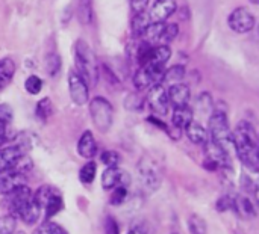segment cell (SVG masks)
Masks as SVG:
<instances>
[{"mask_svg": "<svg viewBox=\"0 0 259 234\" xmlns=\"http://www.w3.org/2000/svg\"><path fill=\"white\" fill-rule=\"evenodd\" d=\"M234 150L237 157L250 172H259V141L258 133L252 123L240 121L232 132Z\"/></svg>", "mask_w": 259, "mask_h": 234, "instance_id": "cell-1", "label": "cell"}, {"mask_svg": "<svg viewBox=\"0 0 259 234\" xmlns=\"http://www.w3.org/2000/svg\"><path fill=\"white\" fill-rule=\"evenodd\" d=\"M74 70L85 79L88 86H94L99 80V65L91 47L83 39H77L74 44Z\"/></svg>", "mask_w": 259, "mask_h": 234, "instance_id": "cell-2", "label": "cell"}, {"mask_svg": "<svg viewBox=\"0 0 259 234\" xmlns=\"http://www.w3.org/2000/svg\"><path fill=\"white\" fill-rule=\"evenodd\" d=\"M208 135L212 141L220 144L225 150L229 151L231 147H234L232 141V130L229 126V120L226 112L215 109L209 118H208Z\"/></svg>", "mask_w": 259, "mask_h": 234, "instance_id": "cell-3", "label": "cell"}, {"mask_svg": "<svg viewBox=\"0 0 259 234\" xmlns=\"http://www.w3.org/2000/svg\"><path fill=\"white\" fill-rule=\"evenodd\" d=\"M90 115L100 133H108L111 130L114 121V109L106 98L94 97L90 101Z\"/></svg>", "mask_w": 259, "mask_h": 234, "instance_id": "cell-4", "label": "cell"}, {"mask_svg": "<svg viewBox=\"0 0 259 234\" xmlns=\"http://www.w3.org/2000/svg\"><path fill=\"white\" fill-rule=\"evenodd\" d=\"M138 177H140L143 189L147 194H153L161 188L162 172H161L158 163L147 156H144L138 163Z\"/></svg>", "mask_w": 259, "mask_h": 234, "instance_id": "cell-5", "label": "cell"}, {"mask_svg": "<svg viewBox=\"0 0 259 234\" xmlns=\"http://www.w3.org/2000/svg\"><path fill=\"white\" fill-rule=\"evenodd\" d=\"M165 73L164 65H155V64H146L137 70L134 74V85L138 91L143 89H150L152 86L162 83Z\"/></svg>", "mask_w": 259, "mask_h": 234, "instance_id": "cell-6", "label": "cell"}, {"mask_svg": "<svg viewBox=\"0 0 259 234\" xmlns=\"http://www.w3.org/2000/svg\"><path fill=\"white\" fill-rule=\"evenodd\" d=\"M6 197V206L9 210V215L12 216H18V213L32 201L33 198V192L29 189V186L26 185H20L17 188H14Z\"/></svg>", "mask_w": 259, "mask_h": 234, "instance_id": "cell-7", "label": "cell"}, {"mask_svg": "<svg viewBox=\"0 0 259 234\" xmlns=\"http://www.w3.org/2000/svg\"><path fill=\"white\" fill-rule=\"evenodd\" d=\"M68 92L71 101L77 106H83L90 100V86L76 70L68 73Z\"/></svg>", "mask_w": 259, "mask_h": 234, "instance_id": "cell-8", "label": "cell"}, {"mask_svg": "<svg viewBox=\"0 0 259 234\" xmlns=\"http://www.w3.org/2000/svg\"><path fill=\"white\" fill-rule=\"evenodd\" d=\"M147 104L149 107L159 116H164L168 113L170 100H168V91L164 86V83H158L152 86L147 92Z\"/></svg>", "mask_w": 259, "mask_h": 234, "instance_id": "cell-9", "label": "cell"}, {"mask_svg": "<svg viewBox=\"0 0 259 234\" xmlns=\"http://www.w3.org/2000/svg\"><path fill=\"white\" fill-rule=\"evenodd\" d=\"M228 24L235 33H247L255 27L256 20H255V15L247 8L241 6L231 12L228 18Z\"/></svg>", "mask_w": 259, "mask_h": 234, "instance_id": "cell-10", "label": "cell"}, {"mask_svg": "<svg viewBox=\"0 0 259 234\" xmlns=\"http://www.w3.org/2000/svg\"><path fill=\"white\" fill-rule=\"evenodd\" d=\"M205 151V160H209L219 166V169H231V156L229 151L225 150L220 144L208 138V141L202 145Z\"/></svg>", "mask_w": 259, "mask_h": 234, "instance_id": "cell-11", "label": "cell"}, {"mask_svg": "<svg viewBox=\"0 0 259 234\" xmlns=\"http://www.w3.org/2000/svg\"><path fill=\"white\" fill-rule=\"evenodd\" d=\"M131 182V177L126 171L120 169L118 166L114 168H106L102 174V188L105 191H112L118 186L127 188Z\"/></svg>", "mask_w": 259, "mask_h": 234, "instance_id": "cell-12", "label": "cell"}, {"mask_svg": "<svg viewBox=\"0 0 259 234\" xmlns=\"http://www.w3.org/2000/svg\"><path fill=\"white\" fill-rule=\"evenodd\" d=\"M178 9V3L176 0H156L150 9V20L152 21H162L165 23V20L168 17H171Z\"/></svg>", "mask_w": 259, "mask_h": 234, "instance_id": "cell-13", "label": "cell"}, {"mask_svg": "<svg viewBox=\"0 0 259 234\" xmlns=\"http://www.w3.org/2000/svg\"><path fill=\"white\" fill-rule=\"evenodd\" d=\"M168 100L173 107H184L188 106L190 98H191V91L187 85L184 83H176L171 85L168 89Z\"/></svg>", "mask_w": 259, "mask_h": 234, "instance_id": "cell-14", "label": "cell"}, {"mask_svg": "<svg viewBox=\"0 0 259 234\" xmlns=\"http://www.w3.org/2000/svg\"><path fill=\"white\" fill-rule=\"evenodd\" d=\"M23 154H24V150L18 144L0 147V172L9 169L14 165V162Z\"/></svg>", "mask_w": 259, "mask_h": 234, "instance_id": "cell-15", "label": "cell"}, {"mask_svg": "<svg viewBox=\"0 0 259 234\" xmlns=\"http://www.w3.org/2000/svg\"><path fill=\"white\" fill-rule=\"evenodd\" d=\"M77 153L83 159H93L97 154V142L94 139V135L87 130L82 133L77 142Z\"/></svg>", "mask_w": 259, "mask_h": 234, "instance_id": "cell-16", "label": "cell"}, {"mask_svg": "<svg viewBox=\"0 0 259 234\" xmlns=\"http://www.w3.org/2000/svg\"><path fill=\"white\" fill-rule=\"evenodd\" d=\"M20 185H26L24 176L15 174L9 169L0 172V195H8L14 188Z\"/></svg>", "mask_w": 259, "mask_h": 234, "instance_id": "cell-17", "label": "cell"}, {"mask_svg": "<svg viewBox=\"0 0 259 234\" xmlns=\"http://www.w3.org/2000/svg\"><path fill=\"white\" fill-rule=\"evenodd\" d=\"M185 133H187L188 139H190L193 144H196V145H203V144L208 141V138H209L208 130H206L200 123H197V121H194V120L185 127Z\"/></svg>", "mask_w": 259, "mask_h": 234, "instance_id": "cell-18", "label": "cell"}, {"mask_svg": "<svg viewBox=\"0 0 259 234\" xmlns=\"http://www.w3.org/2000/svg\"><path fill=\"white\" fill-rule=\"evenodd\" d=\"M194 120V112L190 106H184V107H175L173 115H171V126L185 130V127Z\"/></svg>", "mask_w": 259, "mask_h": 234, "instance_id": "cell-19", "label": "cell"}, {"mask_svg": "<svg viewBox=\"0 0 259 234\" xmlns=\"http://www.w3.org/2000/svg\"><path fill=\"white\" fill-rule=\"evenodd\" d=\"M15 74V62L11 57L0 59V91L9 86Z\"/></svg>", "mask_w": 259, "mask_h": 234, "instance_id": "cell-20", "label": "cell"}, {"mask_svg": "<svg viewBox=\"0 0 259 234\" xmlns=\"http://www.w3.org/2000/svg\"><path fill=\"white\" fill-rule=\"evenodd\" d=\"M171 57V48L168 45H153L149 54V59L146 64H155V65H165L168 59ZM144 64V65H146Z\"/></svg>", "mask_w": 259, "mask_h": 234, "instance_id": "cell-21", "label": "cell"}, {"mask_svg": "<svg viewBox=\"0 0 259 234\" xmlns=\"http://www.w3.org/2000/svg\"><path fill=\"white\" fill-rule=\"evenodd\" d=\"M235 213H238L241 218H255L256 216V210H255V206L252 204V201L249 200V197L246 195H238L235 198V209H234Z\"/></svg>", "mask_w": 259, "mask_h": 234, "instance_id": "cell-22", "label": "cell"}, {"mask_svg": "<svg viewBox=\"0 0 259 234\" xmlns=\"http://www.w3.org/2000/svg\"><path fill=\"white\" fill-rule=\"evenodd\" d=\"M150 23H152V20H150V15L147 12L134 14V17H132V35L135 38H143Z\"/></svg>", "mask_w": 259, "mask_h": 234, "instance_id": "cell-23", "label": "cell"}, {"mask_svg": "<svg viewBox=\"0 0 259 234\" xmlns=\"http://www.w3.org/2000/svg\"><path fill=\"white\" fill-rule=\"evenodd\" d=\"M39 215H41V207L35 203V200L32 198V201L18 213L17 218H20L24 224L27 225H33L38 219H39Z\"/></svg>", "mask_w": 259, "mask_h": 234, "instance_id": "cell-24", "label": "cell"}, {"mask_svg": "<svg viewBox=\"0 0 259 234\" xmlns=\"http://www.w3.org/2000/svg\"><path fill=\"white\" fill-rule=\"evenodd\" d=\"M185 74H187V70L184 65H173L170 67L168 70H165L164 73V79H162V83L165 85H176V83H182V80L185 79Z\"/></svg>", "mask_w": 259, "mask_h": 234, "instance_id": "cell-25", "label": "cell"}, {"mask_svg": "<svg viewBox=\"0 0 259 234\" xmlns=\"http://www.w3.org/2000/svg\"><path fill=\"white\" fill-rule=\"evenodd\" d=\"M164 29H165V23H162V21H152L150 24H149V27H147V30H146V33H144V41H147L149 44H152V45H158L159 44V39H161V36H162V32H164Z\"/></svg>", "mask_w": 259, "mask_h": 234, "instance_id": "cell-26", "label": "cell"}, {"mask_svg": "<svg viewBox=\"0 0 259 234\" xmlns=\"http://www.w3.org/2000/svg\"><path fill=\"white\" fill-rule=\"evenodd\" d=\"M56 194H59V192H58L55 188L44 185V186H41V188L36 189V192L33 194V200H35V203L41 207V210H44V207L47 206L49 200H50L53 195H56Z\"/></svg>", "mask_w": 259, "mask_h": 234, "instance_id": "cell-27", "label": "cell"}, {"mask_svg": "<svg viewBox=\"0 0 259 234\" xmlns=\"http://www.w3.org/2000/svg\"><path fill=\"white\" fill-rule=\"evenodd\" d=\"M77 18L82 24H90L93 21V0H79Z\"/></svg>", "mask_w": 259, "mask_h": 234, "instance_id": "cell-28", "label": "cell"}, {"mask_svg": "<svg viewBox=\"0 0 259 234\" xmlns=\"http://www.w3.org/2000/svg\"><path fill=\"white\" fill-rule=\"evenodd\" d=\"M62 209H64L62 197H61V194H56V195H53V197L49 200L47 206L44 207V216H46V218H47V221H49V219H50V218H53L56 213H59Z\"/></svg>", "mask_w": 259, "mask_h": 234, "instance_id": "cell-29", "label": "cell"}, {"mask_svg": "<svg viewBox=\"0 0 259 234\" xmlns=\"http://www.w3.org/2000/svg\"><path fill=\"white\" fill-rule=\"evenodd\" d=\"M52 113H53V104H52V100H50L49 97L41 98V100L36 103L35 115H36L41 121H46L49 116H52Z\"/></svg>", "mask_w": 259, "mask_h": 234, "instance_id": "cell-30", "label": "cell"}, {"mask_svg": "<svg viewBox=\"0 0 259 234\" xmlns=\"http://www.w3.org/2000/svg\"><path fill=\"white\" fill-rule=\"evenodd\" d=\"M32 168H33L32 159H30L29 156L23 154V156H20V157L14 162V165L9 168V171H12V172H15V174H20V176H24V174H27Z\"/></svg>", "mask_w": 259, "mask_h": 234, "instance_id": "cell-31", "label": "cell"}, {"mask_svg": "<svg viewBox=\"0 0 259 234\" xmlns=\"http://www.w3.org/2000/svg\"><path fill=\"white\" fill-rule=\"evenodd\" d=\"M96 172H97V165H96V162L90 160V162H87V163L80 168V171H79V179H80L82 183L91 185V183L94 182V179H96Z\"/></svg>", "mask_w": 259, "mask_h": 234, "instance_id": "cell-32", "label": "cell"}, {"mask_svg": "<svg viewBox=\"0 0 259 234\" xmlns=\"http://www.w3.org/2000/svg\"><path fill=\"white\" fill-rule=\"evenodd\" d=\"M188 230L190 234H206L208 231V225H206V221L199 216V215H191L188 218Z\"/></svg>", "mask_w": 259, "mask_h": 234, "instance_id": "cell-33", "label": "cell"}, {"mask_svg": "<svg viewBox=\"0 0 259 234\" xmlns=\"http://www.w3.org/2000/svg\"><path fill=\"white\" fill-rule=\"evenodd\" d=\"M179 35V26L176 23H170V24H165V29L162 32V36L159 39V44L162 45H168L170 42H173ZM158 44V45H159Z\"/></svg>", "mask_w": 259, "mask_h": 234, "instance_id": "cell-34", "label": "cell"}, {"mask_svg": "<svg viewBox=\"0 0 259 234\" xmlns=\"http://www.w3.org/2000/svg\"><path fill=\"white\" fill-rule=\"evenodd\" d=\"M197 109L202 112V113H206V115H211L214 112V103H212V97L208 94V92H203L199 95L197 98Z\"/></svg>", "mask_w": 259, "mask_h": 234, "instance_id": "cell-35", "label": "cell"}, {"mask_svg": "<svg viewBox=\"0 0 259 234\" xmlns=\"http://www.w3.org/2000/svg\"><path fill=\"white\" fill-rule=\"evenodd\" d=\"M126 198H127V188L118 186V188L112 189V194H111V197H109V203H111L114 207H118V206H121V204L126 201Z\"/></svg>", "mask_w": 259, "mask_h": 234, "instance_id": "cell-36", "label": "cell"}, {"mask_svg": "<svg viewBox=\"0 0 259 234\" xmlns=\"http://www.w3.org/2000/svg\"><path fill=\"white\" fill-rule=\"evenodd\" d=\"M24 88L30 95H36L42 89V80L38 76H29L24 82Z\"/></svg>", "mask_w": 259, "mask_h": 234, "instance_id": "cell-37", "label": "cell"}, {"mask_svg": "<svg viewBox=\"0 0 259 234\" xmlns=\"http://www.w3.org/2000/svg\"><path fill=\"white\" fill-rule=\"evenodd\" d=\"M17 228V219L12 215L0 218V234H12Z\"/></svg>", "mask_w": 259, "mask_h": 234, "instance_id": "cell-38", "label": "cell"}, {"mask_svg": "<svg viewBox=\"0 0 259 234\" xmlns=\"http://www.w3.org/2000/svg\"><path fill=\"white\" fill-rule=\"evenodd\" d=\"M33 234H68L61 225H58V224H55V222H50V221H47V222H44L41 227H38Z\"/></svg>", "mask_w": 259, "mask_h": 234, "instance_id": "cell-39", "label": "cell"}, {"mask_svg": "<svg viewBox=\"0 0 259 234\" xmlns=\"http://www.w3.org/2000/svg\"><path fill=\"white\" fill-rule=\"evenodd\" d=\"M46 70H47L49 76H52V77H55L59 73V70H61V57L56 53H52L47 57V61H46Z\"/></svg>", "mask_w": 259, "mask_h": 234, "instance_id": "cell-40", "label": "cell"}, {"mask_svg": "<svg viewBox=\"0 0 259 234\" xmlns=\"http://www.w3.org/2000/svg\"><path fill=\"white\" fill-rule=\"evenodd\" d=\"M100 159H102V162H103V165H105L106 168L118 166V163H120V160H121L120 154H118L117 151H112V150L103 151L102 156H100Z\"/></svg>", "mask_w": 259, "mask_h": 234, "instance_id": "cell-41", "label": "cell"}, {"mask_svg": "<svg viewBox=\"0 0 259 234\" xmlns=\"http://www.w3.org/2000/svg\"><path fill=\"white\" fill-rule=\"evenodd\" d=\"M235 209V198L229 197V195H223L219 198L217 201V210L219 212H229Z\"/></svg>", "mask_w": 259, "mask_h": 234, "instance_id": "cell-42", "label": "cell"}, {"mask_svg": "<svg viewBox=\"0 0 259 234\" xmlns=\"http://www.w3.org/2000/svg\"><path fill=\"white\" fill-rule=\"evenodd\" d=\"M143 104H144V101L138 95H135V94H131L126 98V107L129 110H141L143 109Z\"/></svg>", "mask_w": 259, "mask_h": 234, "instance_id": "cell-43", "label": "cell"}, {"mask_svg": "<svg viewBox=\"0 0 259 234\" xmlns=\"http://www.w3.org/2000/svg\"><path fill=\"white\" fill-rule=\"evenodd\" d=\"M12 121V109L9 104H0V123L9 124Z\"/></svg>", "mask_w": 259, "mask_h": 234, "instance_id": "cell-44", "label": "cell"}, {"mask_svg": "<svg viewBox=\"0 0 259 234\" xmlns=\"http://www.w3.org/2000/svg\"><path fill=\"white\" fill-rule=\"evenodd\" d=\"M150 0H131V9L134 14H141L146 12Z\"/></svg>", "mask_w": 259, "mask_h": 234, "instance_id": "cell-45", "label": "cell"}, {"mask_svg": "<svg viewBox=\"0 0 259 234\" xmlns=\"http://www.w3.org/2000/svg\"><path fill=\"white\" fill-rule=\"evenodd\" d=\"M105 231H106V234H120L118 224H117V221L112 216L106 218V221H105Z\"/></svg>", "mask_w": 259, "mask_h": 234, "instance_id": "cell-46", "label": "cell"}, {"mask_svg": "<svg viewBox=\"0 0 259 234\" xmlns=\"http://www.w3.org/2000/svg\"><path fill=\"white\" fill-rule=\"evenodd\" d=\"M127 234H147V230L141 224H137V225H132L131 227V230L127 231Z\"/></svg>", "mask_w": 259, "mask_h": 234, "instance_id": "cell-47", "label": "cell"}, {"mask_svg": "<svg viewBox=\"0 0 259 234\" xmlns=\"http://www.w3.org/2000/svg\"><path fill=\"white\" fill-rule=\"evenodd\" d=\"M5 141H6V124L0 123V145H3Z\"/></svg>", "mask_w": 259, "mask_h": 234, "instance_id": "cell-48", "label": "cell"}, {"mask_svg": "<svg viewBox=\"0 0 259 234\" xmlns=\"http://www.w3.org/2000/svg\"><path fill=\"white\" fill-rule=\"evenodd\" d=\"M253 192H255V198H256V203H258L259 206V182L255 185V189H253Z\"/></svg>", "mask_w": 259, "mask_h": 234, "instance_id": "cell-49", "label": "cell"}, {"mask_svg": "<svg viewBox=\"0 0 259 234\" xmlns=\"http://www.w3.org/2000/svg\"><path fill=\"white\" fill-rule=\"evenodd\" d=\"M250 3H253V5H259V0H249Z\"/></svg>", "mask_w": 259, "mask_h": 234, "instance_id": "cell-50", "label": "cell"}, {"mask_svg": "<svg viewBox=\"0 0 259 234\" xmlns=\"http://www.w3.org/2000/svg\"><path fill=\"white\" fill-rule=\"evenodd\" d=\"M12 234H26V233H23V231H14Z\"/></svg>", "mask_w": 259, "mask_h": 234, "instance_id": "cell-51", "label": "cell"}, {"mask_svg": "<svg viewBox=\"0 0 259 234\" xmlns=\"http://www.w3.org/2000/svg\"><path fill=\"white\" fill-rule=\"evenodd\" d=\"M258 35H259V26H258Z\"/></svg>", "mask_w": 259, "mask_h": 234, "instance_id": "cell-52", "label": "cell"}, {"mask_svg": "<svg viewBox=\"0 0 259 234\" xmlns=\"http://www.w3.org/2000/svg\"><path fill=\"white\" fill-rule=\"evenodd\" d=\"M258 141H259V135H258Z\"/></svg>", "mask_w": 259, "mask_h": 234, "instance_id": "cell-53", "label": "cell"}, {"mask_svg": "<svg viewBox=\"0 0 259 234\" xmlns=\"http://www.w3.org/2000/svg\"><path fill=\"white\" fill-rule=\"evenodd\" d=\"M173 234H176V233H173Z\"/></svg>", "mask_w": 259, "mask_h": 234, "instance_id": "cell-54", "label": "cell"}]
</instances>
